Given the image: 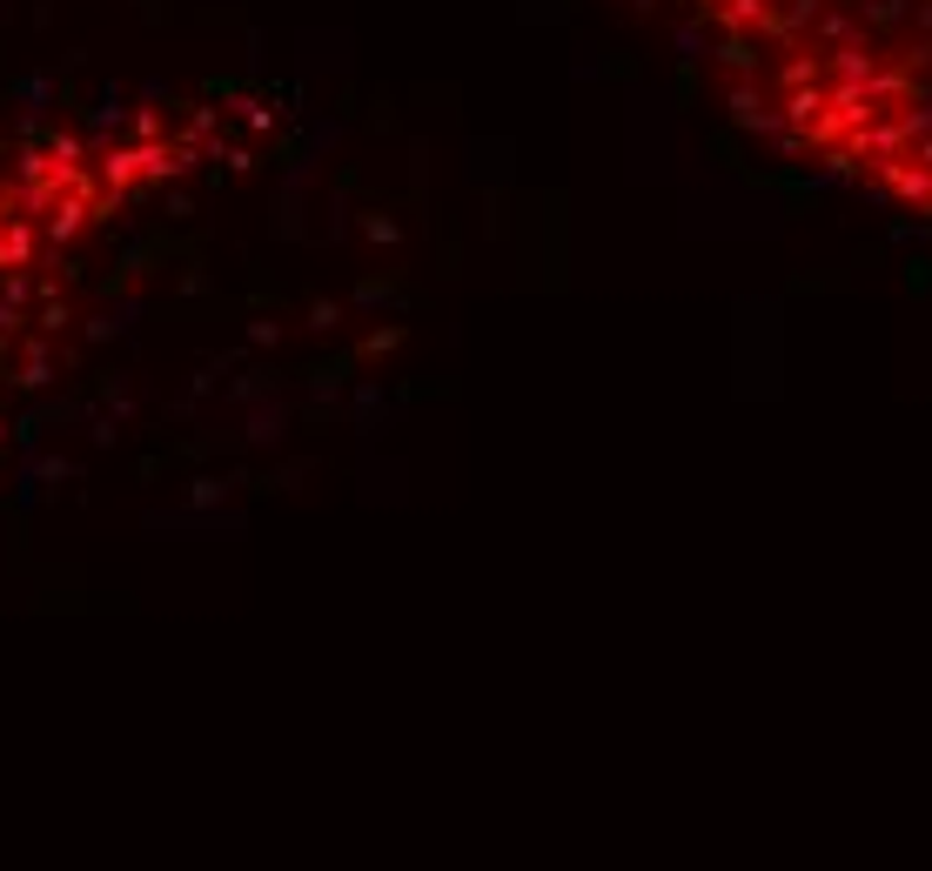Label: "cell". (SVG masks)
I'll list each match as a JSON object with an SVG mask.
<instances>
[{
	"label": "cell",
	"instance_id": "6da1fadb",
	"mask_svg": "<svg viewBox=\"0 0 932 871\" xmlns=\"http://www.w3.org/2000/svg\"><path fill=\"white\" fill-rule=\"evenodd\" d=\"M872 74H879V54H872L866 41H845V47H832V54H825V80L859 87V80H872Z\"/></svg>",
	"mask_w": 932,
	"mask_h": 871
},
{
	"label": "cell",
	"instance_id": "8992f818",
	"mask_svg": "<svg viewBox=\"0 0 932 871\" xmlns=\"http://www.w3.org/2000/svg\"><path fill=\"white\" fill-rule=\"evenodd\" d=\"M906 0H866V21H899Z\"/></svg>",
	"mask_w": 932,
	"mask_h": 871
},
{
	"label": "cell",
	"instance_id": "3957f363",
	"mask_svg": "<svg viewBox=\"0 0 932 871\" xmlns=\"http://www.w3.org/2000/svg\"><path fill=\"white\" fill-rule=\"evenodd\" d=\"M818 80H825V54H799V61L779 67L772 87H779V95H792V87H818Z\"/></svg>",
	"mask_w": 932,
	"mask_h": 871
},
{
	"label": "cell",
	"instance_id": "277c9868",
	"mask_svg": "<svg viewBox=\"0 0 932 871\" xmlns=\"http://www.w3.org/2000/svg\"><path fill=\"white\" fill-rule=\"evenodd\" d=\"M711 61H718V67H731V74H751V67H758V54H751V34H725Z\"/></svg>",
	"mask_w": 932,
	"mask_h": 871
},
{
	"label": "cell",
	"instance_id": "5b68a950",
	"mask_svg": "<svg viewBox=\"0 0 932 871\" xmlns=\"http://www.w3.org/2000/svg\"><path fill=\"white\" fill-rule=\"evenodd\" d=\"M906 108H912V115H892V121H899V128H906V148H912V141H919V135H932V101H919V95H912V101H906Z\"/></svg>",
	"mask_w": 932,
	"mask_h": 871
},
{
	"label": "cell",
	"instance_id": "7a4b0ae2",
	"mask_svg": "<svg viewBox=\"0 0 932 871\" xmlns=\"http://www.w3.org/2000/svg\"><path fill=\"white\" fill-rule=\"evenodd\" d=\"M725 108H731V121H744V128H758V135H779V121H785L779 108L765 115V87H758V80H738Z\"/></svg>",
	"mask_w": 932,
	"mask_h": 871
}]
</instances>
